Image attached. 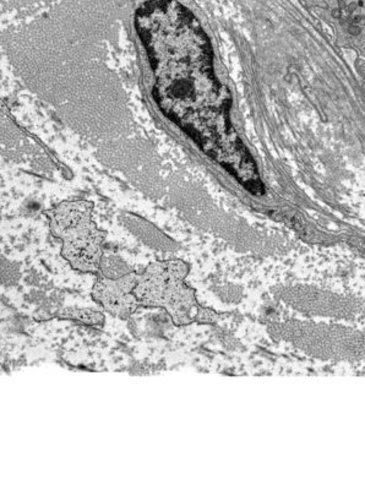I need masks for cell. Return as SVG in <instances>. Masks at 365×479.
I'll use <instances>...</instances> for the list:
<instances>
[{
    "label": "cell",
    "instance_id": "cell-1",
    "mask_svg": "<svg viewBox=\"0 0 365 479\" xmlns=\"http://www.w3.org/2000/svg\"><path fill=\"white\" fill-rule=\"evenodd\" d=\"M154 84L171 122L251 193H264L254 159L229 120L231 97L217 80L213 51L198 19L176 0H147L135 14Z\"/></svg>",
    "mask_w": 365,
    "mask_h": 479
},
{
    "label": "cell",
    "instance_id": "cell-2",
    "mask_svg": "<svg viewBox=\"0 0 365 479\" xmlns=\"http://www.w3.org/2000/svg\"><path fill=\"white\" fill-rule=\"evenodd\" d=\"M93 204L86 200L63 201L44 211L54 237L62 241V256L80 273H98L106 233L92 220Z\"/></svg>",
    "mask_w": 365,
    "mask_h": 479
},
{
    "label": "cell",
    "instance_id": "cell-3",
    "mask_svg": "<svg viewBox=\"0 0 365 479\" xmlns=\"http://www.w3.org/2000/svg\"><path fill=\"white\" fill-rule=\"evenodd\" d=\"M189 265L179 259L156 261L137 277L134 288L140 307L162 308L174 325L198 322L203 307L198 303L195 290L185 283Z\"/></svg>",
    "mask_w": 365,
    "mask_h": 479
},
{
    "label": "cell",
    "instance_id": "cell-4",
    "mask_svg": "<svg viewBox=\"0 0 365 479\" xmlns=\"http://www.w3.org/2000/svg\"><path fill=\"white\" fill-rule=\"evenodd\" d=\"M137 277L139 275L134 271L117 280L100 275L92 288L93 300L110 315L128 319L140 307L137 295H134Z\"/></svg>",
    "mask_w": 365,
    "mask_h": 479
},
{
    "label": "cell",
    "instance_id": "cell-5",
    "mask_svg": "<svg viewBox=\"0 0 365 479\" xmlns=\"http://www.w3.org/2000/svg\"><path fill=\"white\" fill-rule=\"evenodd\" d=\"M53 317L64 319V320H74L81 322L86 326L105 325V315L100 312H95L91 309L65 308L55 312Z\"/></svg>",
    "mask_w": 365,
    "mask_h": 479
},
{
    "label": "cell",
    "instance_id": "cell-6",
    "mask_svg": "<svg viewBox=\"0 0 365 479\" xmlns=\"http://www.w3.org/2000/svg\"><path fill=\"white\" fill-rule=\"evenodd\" d=\"M132 273V268H129L123 260L119 259L117 256H102L101 268L98 275L117 280Z\"/></svg>",
    "mask_w": 365,
    "mask_h": 479
},
{
    "label": "cell",
    "instance_id": "cell-7",
    "mask_svg": "<svg viewBox=\"0 0 365 479\" xmlns=\"http://www.w3.org/2000/svg\"><path fill=\"white\" fill-rule=\"evenodd\" d=\"M217 320V314L213 310L208 308H203V310L199 314L198 322L200 324H208Z\"/></svg>",
    "mask_w": 365,
    "mask_h": 479
}]
</instances>
